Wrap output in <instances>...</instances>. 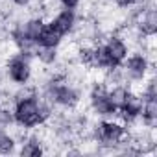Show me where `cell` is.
I'll return each mask as SVG.
<instances>
[{
	"label": "cell",
	"instance_id": "10",
	"mask_svg": "<svg viewBox=\"0 0 157 157\" xmlns=\"http://www.w3.org/2000/svg\"><path fill=\"white\" fill-rule=\"evenodd\" d=\"M61 43H63V37L56 30H52L48 26V22H46L44 28H43V32H41V35H39V39H37V46H43V48H59Z\"/></svg>",
	"mask_w": 157,
	"mask_h": 157
},
{
	"label": "cell",
	"instance_id": "2",
	"mask_svg": "<svg viewBox=\"0 0 157 157\" xmlns=\"http://www.w3.org/2000/svg\"><path fill=\"white\" fill-rule=\"evenodd\" d=\"M44 102H48L50 105H59V107H67V109H74L80 104V93L74 85H70L68 82L61 80V78H54V80L46 85L44 91Z\"/></svg>",
	"mask_w": 157,
	"mask_h": 157
},
{
	"label": "cell",
	"instance_id": "4",
	"mask_svg": "<svg viewBox=\"0 0 157 157\" xmlns=\"http://www.w3.org/2000/svg\"><path fill=\"white\" fill-rule=\"evenodd\" d=\"M128 128L122 120H111V118H104L100 120L94 128H93V135L94 140L100 144H107V146H117L126 139Z\"/></svg>",
	"mask_w": 157,
	"mask_h": 157
},
{
	"label": "cell",
	"instance_id": "3",
	"mask_svg": "<svg viewBox=\"0 0 157 157\" xmlns=\"http://www.w3.org/2000/svg\"><path fill=\"white\" fill-rule=\"evenodd\" d=\"M30 57L32 56L26 54V52H17L6 63V74L10 78V82H13L19 87H26L30 83V80H32L33 68H32Z\"/></svg>",
	"mask_w": 157,
	"mask_h": 157
},
{
	"label": "cell",
	"instance_id": "5",
	"mask_svg": "<svg viewBox=\"0 0 157 157\" xmlns=\"http://www.w3.org/2000/svg\"><path fill=\"white\" fill-rule=\"evenodd\" d=\"M151 67H153V61H150L148 54H144V52H135V54L128 56L124 59V63L120 65L126 80H129L133 83L144 82L148 74L151 72Z\"/></svg>",
	"mask_w": 157,
	"mask_h": 157
},
{
	"label": "cell",
	"instance_id": "15",
	"mask_svg": "<svg viewBox=\"0 0 157 157\" xmlns=\"http://www.w3.org/2000/svg\"><path fill=\"white\" fill-rule=\"evenodd\" d=\"M11 2L17 6V8H28L32 4V0H11Z\"/></svg>",
	"mask_w": 157,
	"mask_h": 157
},
{
	"label": "cell",
	"instance_id": "1",
	"mask_svg": "<svg viewBox=\"0 0 157 157\" xmlns=\"http://www.w3.org/2000/svg\"><path fill=\"white\" fill-rule=\"evenodd\" d=\"M11 113H13V122L17 126H21L22 129H33L44 124L54 111L48 102L39 100V96L33 91H30L15 98V105Z\"/></svg>",
	"mask_w": 157,
	"mask_h": 157
},
{
	"label": "cell",
	"instance_id": "7",
	"mask_svg": "<svg viewBox=\"0 0 157 157\" xmlns=\"http://www.w3.org/2000/svg\"><path fill=\"white\" fill-rule=\"evenodd\" d=\"M133 26H135V30H137V33L140 37H155V32H157V13H155L153 2H150V4L142 2V10H139L135 13Z\"/></svg>",
	"mask_w": 157,
	"mask_h": 157
},
{
	"label": "cell",
	"instance_id": "6",
	"mask_svg": "<svg viewBox=\"0 0 157 157\" xmlns=\"http://www.w3.org/2000/svg\"><path fill=\"white\" fill-rule=\"evenodd\" d=\"M89 105L93 109L94 115L102 117V118H111V117H117V105L111 102L109 98V91L105 85L102 83H96L89 94Z\"/></svg>",
	"mask_w": 157,
	"mask_h": 157
},
{
	"label": "cell",
	"instance_id": "9",
	"mask_svg": "<svg viewBox=\"0 0 157 157\" xmlns=\"http://www.w3.org/2000/svg\"><path fill=\"white\" fill-rule=\"evenodd\" d=\"M48 26H50L52 30H56L61 37L72 33L74 28H76V11L63 8L61 11H57V13L48 21Z\"/></svg>",
	"mask_w": 157,
	"mask_h": 157
},
{
	"label": "cell",
	"instance_id": "8",
	"mask_svg": "<svg viewBox=\"0 0 157 157\" xmlns=\"http://www.w3.org/2000/svg\"><path fill=\"white\" fill-rule=\"evenodd\" d=\"M102 44H104V50H105V54H107L111 70H113V68H118V67L124 63V59L128 57V54H129V44L126 43V39L115 33V35H109L107 41L102 43Z\"/></svg>",
	"mask_w": 157,
	"mask_h": 157
},
{
	"label": "cell",
	"instance_id": "14",
	"mask_svg": "<svg viewBox=\"0 0 157 157\" xmlns=\"http://www.w3.org/2000/svg\"><path fill=\"white\" fill-rule=\"evenodd\" d=\"M57 2H59L63 8H67V10H76L78 6L82 4V0H57Z\"/></svg>",
	"mask_w": 157,
	"mask_h": 157
},
{
	"label": "cell",
	"instance_id": "13",
	"mask_svg": "<svg viewBox=\"0 0 157 157\" xmlns=\"http://www.w3.org/2000/svg\"><path fill=\"white\" fill-rule=\"evenodd\" d=\"M140 2H144V0H115V4H117L118 8H124V10L135 8V6H139Z\"/></svg>",
	"mask_w": 157,
	"mask_h": 157
},
{
	"label": "cell",
	"instance_id": "11",
	"mask_svg": "<svg viewBox=\"0 0 157 157\" xmlns=\"http://www.w3.org/2000/svg\"><path fill=\"white\" fill-rule=\"evenodd\" d=\"M44 151L46 150L37 137H28L26 140H22V146L19 150V153L22 157H37V155H43Z\"/></svg>",
	"mask_w": 157,
	"mask_h": 157
},
{
	"label": "cell",
	"instance_id": "12",
	"mask_svg": "<svg viewBox=\"0 0 157 157\" xmlns=\"http://www.w3.org/2000/svg\"><path fill=\"white\" fill-rule=\"evenodd\" d=\"M15 146H17L15 137H11L8 131H0V153H2V155L13 153L15 151Z\"/></svg>",
	"mask_w": 157,
	"mask_h": 157
}]
</instances>
